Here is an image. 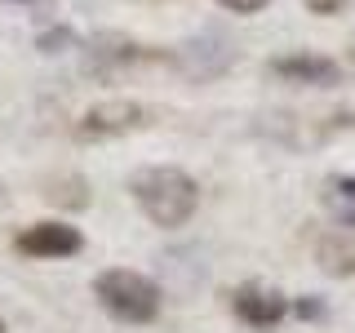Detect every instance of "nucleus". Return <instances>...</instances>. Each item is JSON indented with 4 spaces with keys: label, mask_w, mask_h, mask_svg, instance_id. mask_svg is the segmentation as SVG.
<instances>
[{
    "label": "nucleus",
    "mask_w": 355,
    "mask_h": 333,
    "mask_svg": "<svg viewBox=\"0 0 355 333\" xmlns=\"http://www.w3.org/2000/svg\"><path fill=\"white\" fill-rule=\"evenodd\" d=\"M351 58H355V44H351Z\"/></svg>",
    "instance_id": "obj_15"
},
{
    "label": "nucleus",
    "mask_w": 355,
    "mask_h": 333,
    "mask_svg": "<svg viewBox=\"0 0 355 333\" xmlns=\"http://www.w3.org/2000/svg\"><path fill=\"white\" fill-rule=\"evenodd\" d=\"M94 298L103 302L107 316L125 320V325H151L160 316V284L142 271H129V266H111V271L94 275Z\"/></svg>",
    "instance_id": "obj_2"
},
{
    "label": "nucleus",
    "mask_w": 355,
    "mask_h": 333,
    "mask_svg": "<svg viewBox=\"0 0 355 333\" xmlns=\"http://www.w3.org/2000/svg\"><path fill=\"white\" fill-rule=\"evenodd\" d=\"M142 125H151V111L133 98H107V103L89 107L80 120H76V138L80 142H103V138H125V133H138Z\"/></svg>",
    "instance_id": "obj_3"
},
{
    "label": "nucleus",
    "mask_w": 355,
    "mask_h": 333,
    "mask_svg": "<svg viewBox=\"0 0 355 333\" xmlns=\"http://www.w3.org/2000/svg\"><path fill=\"white\" fill-rule=\"evenodd\" d=\"M302 5L311 9V14L329 18V14H342V9H347V0H302Z\"/></svg>",
    "instance_id": "obj_11"
},
{
    "label": "nucleus",
    "mask_w": 355,
    "mask_h": 333,
    "mask_svg": "<svg viewBox=\"0 0 355 333\" xmlns=\"http://www.w3.org/2000/svg\"><path fill=\"white\" fill-rule=\"evenodd\" d=\"M333 191H338L342 200H351V205H355V173H342V178H333Z\"/></svg>",
    "instance_id": "obj_13"
},
{
    "label": "nucleus",
    "mask_w": 355,
    "mask_h": 333,
    "mask_svg": "<svg viewBox=\"0 0 355 333\" xmlns=\"http://www.w3.org/2000/svg\"><path fill=\"white\" fill-rule=\"evenodd\" d=\"M266 76L284 85H306V89H329L342 85V62L324 58V53H280L266 62Z\"/></svg>",
    "instance_id": "obj_5"
},
{
    "label": "nucleus",
    "mask_w": 355,
    "mask_h": 333,
    "mask_svg": "<svg viewBox=\"0 0 355 333\" xmlns=\"http://www.w3.org/2000/svg\"><path fill=\"white\" fill-rule=\"evenodd\" d=\"M227 14H258V9H266L271 0H218Z\"/></svg>",
    "instance_id": "obj_10"
},
{
    "label": "nucleus",
    "mask_w": 355,
    "mask_h": 333,
    "mask_svg": "<svg viewBox=\"0 0 355 333\" xmlns=\"http://www.w3.org/2000/svg\"><path fill=\"white\" fill-rule=\"evenodd\" d=\"M0 333H5V320H0Z\"/></svg>",
    "instance_id": "obj_14"
},
{
    "label": "nucleus",
    "mask_w": 355,
    "mask_h": 333,
    "mask_svg": "<svg viewBox=\"0 0 355 333\" xmlns=\"http://www.w3.org/2000/svg\"><path fill=\"white\" fill-rule=\"evenodd\" d=\"M293 316H302V320H320V316H324V302H315V298H297V302H293Z\"/></svg>",
    "instance_id": "obj_12"
},
{
    "label": "nucleus",
    "mask_w": 355,
    "mask_h": 333,
    "mask_svg": "<svg viewBox=\"0 0 355 333\" xmlns=\"http://www.w3.org/2000/svg\"><path fill=\"white\" fill-rule=\"evenodd\" d=\"M71 40H76L71 31H67V27H58V31H44V36L36 40V49H44V53H58L62 44H71Z\"/></svg>",
    "instance_id": "obj_9"
},
{
    "label": "nucleus",
    "mask_w": 355,
    "mask_h": 333,
    "mask_svg": "<svg viewBox=\"0 0 355 333\" xmlns=\"http://www.w3.org/2000/svg\"><path fill=\"white\" fill-rule=\"evenodd\" d=\"M14 249L22 258H71L85 249V236L71 222H31L14 236Z\"/></svg>",
    "instance_id": "obj_4"
},
{
    "label": "nucleus",
    "mask_w": 355,
    "mask_h": 333,
    "mask_svg": "<svg viewBox=\"0 0 355 333\" xmlns=\"http://www.w3.org/2000/svg\"><path fill=\"white\" fill-rule=\"evenodd\" d=\"M315 266L329 275H355V218H338L320 231Z\"/></svg>",
    "instance_id": "obj_7"
},
{
    "label": "nucleus",
    "mask_w": 355,
    "mask_h": 333,
    "mask_svg": "<svg viewBox=\"0 0 355 333\" xmlns=\"http://www.w3.org/2000/svg\"><path fill=\"white\" fill-rule=\"evenodd\" d=\"M231 311H236L244 325H253V329H275L293 307H288L284 293H275V289L249 280V284H240L236 293H231Z\"/></svg>",
    "instance_id": "obj_6"
},
{
    "label": "nucleus",
    "mask_w": 355,
    "mask_h": 333,
    "mask_svg": "<svg viewBox=\"0 0 355 333\" xmlns=\"http://www.w3.org/2000/svg\"><path fill=\"white\" fill-rule=\"evenodd\" d=\"M155 58H164V53H155L138 40H125V36H98L89 44V67L94 71H116V67H138V62H155Z\"/></svg>",
    "instance_id": "obj_8"
},
{
    "label": "nucleus",
    "mask_w": 355,
    "mask_h": 333,
    "mask_svg": "<svg viewBox=\"0 0 355 333\" xmlns=\"http://www.w3.org/2000/svg\"><path fill=\"white\" fill-rule=\"evenodd\" d=\"M129 191L138 200V209L147 214L155 227L178 231L187 227L200 205V187L187 169H173V164H151V169H138L129 178Z\"/></svg>",
    "instance_id": "obj_1"
}]
</instances>
